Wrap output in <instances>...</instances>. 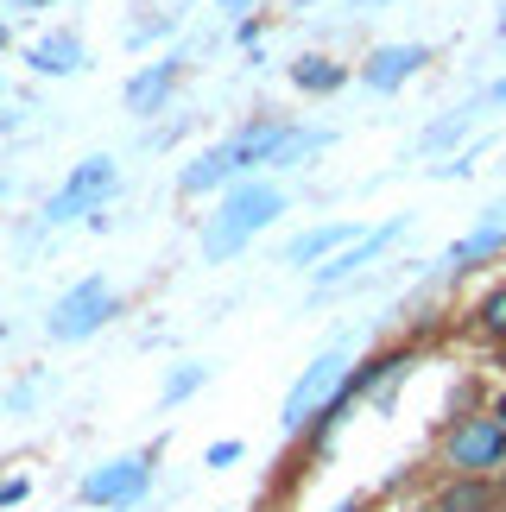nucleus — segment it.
Returning a JSON list of instances; mask_svg holds the SVG:
<instances>
[{"instance_id":"1","label":"nucleus","mask_w":506,"mask_h":512,"mask_svg":"<svg viewBox=\"0 0 506 512\" xmlns=\"http://www.w3.org/2000/svg\"><path fill=\"white\" fill-rule=\"evenodd\" d=\"M285 184H272V177H241V184H228L222 190V203L216 215H203V260L209 266H222V260H235V253L253 247V234H266L272 222L285 215Z\"/></svg>"},{"instance_id":"2","label":"nucleus","mask_w":506,"mask_h":512,"mask_svg":"<svg viewBox=\"0 0 506 512\" xmlns=\"http://www.w3.org/2000/svg\"><path fill=\"white\" fill-rule=\"evenodd\" d=\"M127 310V298H121V285H108L102 272H89V279H76L64 298H51V310H45V342H57V348H76V342H89V336H102V329L114 323Z\"/></svg>"},{"instance_id":"3","label":"nucleus","mask_w":506,"mask_h":512,"mask_svg":"<svg viewBox=\"0 0 506 512\" xmlns=\"http://www.w3.org/2000/svg\"><path fill=\"white\" fill-rule=\"evenodd\" d=\"M121 190V165L108 159V152H95V159H76L70 177L45 196V209H38V228H64V222H95V215L108 209V196Z\"/></svg>"},{"instance_id":"4","label":"nucleus","mask_w":506,"mask_h":512,"mask_svg":"<svg viewBox=\"0 0 506 512\" xmlns=\"http://www.w3.org/2000/svg\"><path fill=\"white\" fill-rule=\"evenodd\" d=\"M152 481H159V443L127 449V456L89 468V475L76 481V500L95 506V512H140V500L152 494Z\"/></svg>"},{"instance_id":"5","label":"nucleus","mask_w":506,"mask_h":512,"mask_svg":"<svg viewBox=\"0 0 506 512\" xmlns=\"http://www.w3.org/2000/svg\"><path fill=\"white\" fill-rule=\"evenodd\" d=\"M348 342H336V348H323L317 361H310L298 380H291V392H285V405H279V430L285 437H310V424L323 418V405L342 392V380H348Z\"/></svg>"},{"instance_id":"6","label":"nucleus","mask_w":506,"mask_h":512,"mask_svg":"<svg viewBox=\"0 0 506 512\" xmlns=\"http://www.w3.org/2000/svg\"><path fill=\"white\" fill-rule=\"evenodd\" d=\"M437 456L450 475H500L506 468V424L494 418V411H469V418H450L437 437Z\"/></svg>"},{"instance_id":"7","label":"nucleus","mask_w":506,"mask_h":512,"mask_svg":"<svg viewBox=\"0 0 506 512\" xmlns=\"http://www.w3.org/2000/svg\"><path fill=\"white\" fill-rule=\"evenodd\" d=\"M424 64H431V45H418V38H393V45H374V51L361 57L355 83L374 89V95H399Z\"/></svg>"},{"instance_id":"8","label":"nucleus","mask_w":506,"mask_h":512,"mask_svg":"<svg viewBox=\"0 0 506 512\" xmlns=\"http://www.w3.org/2000/svg\"><path fill=\"white\" fill-rule=\"evenodd\" d=\"M184 70H190L184 51H165V57H152L146 70H133L127 89H121V102H127L133 121H152V114H165V102H171V95H178V83H184Z\"/></svg>"},{"instance_id":"9","label":"nucleus","mask_w":506,"mask_h":512,"mask_svg":"<svg viewBox=\"0 0 506 512\" xmlns=\"http://www.w3.org/2000/svg\"><path fill=\"white\" fill-rule=\"evenodd\" d=\"M399 234H405V215H393V222H380V228H367L355 247H342L336 260H323V266H317V298H323V291H336V285H348V279H361V272L374 266L380 253L399 241Z\"/></svg>"},{"instance_id":"10","label":"nucleus","mask_w":506,"mask_h":512,"mask_svg":"<svg viewBox=\"0 0 506 512\" xmlns=\"http://www.w3.org/2000/svg\"><path fill=\"white\" fill-rule=\"evenodd\" d=\"M26 70L32 76H83L89 70V45L76 26H51L45 38H32L26 45Z\"/></svg>"},{"instance_id":"11","label":"nucleus","mask_w":506,"mask_h":512,"mask_svg":"<svg viewBox=\"0 0 506 512\" xmlns=\"http://www.w3.org/2000/svg\"><path fill=\"white\" fill-rule=\"evenodd\" d=\"M500 247H506V209H488V215H481V228H469L450 253H443V279H462V272H475L481 260H494Z\"/></svg>"},{"instance_id":"12","label":"nucleus","mask_w":506,"mask_h":512,"mask_svg":"<svg viewBox=\"0 0 506 512\" xmlns=\"http://www.w3.org/2000/svg\"><path fill=\"white\" fill-rule=\"evenodd\" d=\"M367 228L355 222H323V228H304L298 241H285V266H317V260H336L342 247H355Z\"/></svg>"},{"instance_id":"13","label":"nucleus","mask_w":506,"mask_h":512,"mask_svg":"<svg viewBox=\"0 0 506 512\" xmlns=\"http://www.w3.org/2000/svg\"><path fill=\"white\" fill-rule=\"evenodd\" d=\"M431 512H506L494 475H450L431 494Z\"/></svg>"},{"instance_id":"14","label":"nucleus","mask_w":506,"mask_h":512,"mask_svg":"<svg viewBox=\"0 0 506 512\" xmlns=\"http://www.w3.org/2000/svg\"><path fill=\"white\" fill-rule=\"evenodd\" d=\"M228 184H241V177H235V159H228V146H222V140H216V146H203L197 159L178 171V190H184V196H209V190H228Z\"/></svg>"},{"instance_id":"15","label":"nucleus","mask_w":506,"mask_h":512,"mask_svg":"<svg viewBox=\"0 0 506 512\" xmlns=\"http://www.w3.org/2000/svg\"><path fill=\"white\" fill-rule=\"evenodd\" d=\"M285 76H291V89H298V95H342L355 70L336 64V57H323V51H304V57H291Z\"/></svg>"},{"instance_id":"16","label":"nucleus","mask_w":506,"mask_h":512,"mask_svg":"<svg viewBox=\"0 0 506 512\" xmlns=\"http://www.w3.org/2000/svg\"><path fill=\"white\" fill-rule=\"evenodd\" d=\"M481 108H488V102H462V108H450V114H443V121H431V127L418 133V152H424V159H437V152H450V146L462 140V133L475 127V114H481Z\"/></svg>"},{"instance_id":"17","label":"nucleus","mask_w":506,"mask_h":512,"mask_svg":"<svg viewBox=\"0 0 506 512\" xmlns=\"http://www.w3.org/2000/svg\"><path fill=\"white\" fill-rule=\"evenodd\" d=\"M469 323H475V336H488L494 348H506V279H494V285L475 298Z\"/></svg>"},{"instance_id":"18","label":"nucleus","mask_w":506,"mask_h":512,"mask_svg":"<svg viewBox=\"0 0 506 512\" xmlns=\"http://www.w3.org/2000/svg\"><path fill=\"white\" fill-rule=\"evenodd\" d=\"M203 386H209V367L203 361H178L165 373V386H159V411H178L184 399H197Z\"/></svg>"},{"instance_id":"19","label":"nucleus","mask_w":506,"mask_h":512,"mask_svg":"<svg viewBox=\"0 0 506 512\" xmlns=\"http://www.w3.org/2000/svg\"><path fill=\"white\" fill-rule=\"evenodd\" d=\"M171 32H178V19H171V13H152V19H133V26H127V45L140 51V45H152V38H171Z\"/></svg>"},{"instance_id":"20","label":"nucleus","mask_w":506,"mask_h":512,"mask_svg":"<svg viewBox=\"0 0 506 512\" xmlns=\"http://www.w3.org/2000/svg\"><path fill=\"white\" fill-rule=\"evenodd\" d=\"M241 456H247V443H241V437H222V443L203 449V468H235Z\"/></svg>"},{"instance_id":"21","label":"nucleus","mask_w":506,"mask_h":512,"mask_svg":"<svg viewBox=\"0 0 506 512\" xmlns=\"http://www.w3.org/2000/svg\"><path fill=\"white\" fill-rule=\"evenodd\" d=\"M32 500V481L26 475H7V481H0V512H13V506H26Z\"/></svg>"},{"instance_id":"22","label":"nucleus","mask_w":506,"mask_h":512,"mask_svg":"<svg viewBox=\"0 0 506 512\" xmlns=\"http://www.w3.org/2000/svg\"><path fill=\"white\" fill-rule=\"evenodd\" d=\"M431 171H437V177H469V171H475V146H469V152H450V159L431 165Z\"/></svg>"},{"instance_id":"23","label":"nucleus","mask_w":506,"mask_h":512,"mask_svg":"<svg viewBox=\"0 0 506 512\" xmlns=\"http://www.w3.org/2000/svg\"><path fill=\"white\" fill-rule=\"evenodd\" d=\"M260 32H266V19H260V13H247V19H241V26H235V38H241V45H247V51H253V45H260Z\"/></svg>"},{"instance_id":"24","label":"nucleus","mask_w":506,"mask_h":512,"mask_svg":"<svg viewBox=\"0 0 506 512\" xmlns=\"http://www.w3.org/2000/svg\"><path fill=\"white\" fill-rule=\"evenodd\" d=\"M481 102H488V108H506V76H500V83H488V89H481Z\"/></svg>"},{"instance_id":"25","label":"nucleus","mask_w":506,"mask_h":512,"mask_svg":"<svg viewBox=\"0 0 506 512\" xmlns=\"http://www.w3.org/2000/svg\"><path fill=\"white\" fill-rule=\"evenodd\" d=\"M329 512H374V500H367V494H348L342 506H329Z\"/></svg>"},{"instance_id":"26","label":"nucleus","mask_w":506,"mask_h":512,"mask_svg":"<svg viewBox=\"0 0 506 512\" xmlns=\"http://www.w3.org/2000/svg\"><path fill=\"white\" fill-rule=\"evenodd\" d=\"M247 7H260V0H222V13H241V19H247Z\"/></svg>"},{"instance_id":"27","label":"nucleus","mask_w":506,"mask_h":512,"mask_svg":"<svg viewBox=\"0 0 506 512\" xmlns=\"http://www.w3.org/2000/svg\"><path fill=\"white\" fill-rule=\"evenodd\" d=\"M0 133H19V114H7V108H0Z\"/></svg>"},{"instance_id":"28","label":"nucleus","mask_w":506,"mask_h":512,"mask_svg":"<svg viewBox=\"0 0 506 512\" xmlns=\"http://www.w3.org/2000/svg\"><path fill=\"white\" fill-rule=\"evenodd\" d=\"M0 7H19V13H26V7H51V0H0Z\"/></svg>"},{"instance_id":"29","label":"nucleus","mask_w":506,"mask_h":512,"mask_svg":"<svg viewBox=\"0 0 506 512\" xmlns=\"http://www.w3.org/2000/svg\"><path fill=\"white\" fill-rule=\"evenodd\" d=\"M348 7H361V13H374V7H393V0H348Z\"/></svg>"},{"instance_id":"30","label":"nucleus","mask_w":506,"mask_h":512,"mask_svg":"<svg viewBox=\"0 0 506 512\" xmlns=\"http://www.w3.org/2000/svg\"><path fill=\"white\" fill-rule=\"evenodd\" d=\"M494 38H500V45H506V7H500V19H494Z\"/></svg>"},{"instance_id":"31","label":"nucleus","mask_w":506,"mask_h":512,"mask_svg":"<svg viewBox=\"0 0 506 512\" xmlns=\"http://www.w3.org/2000/svg\"><path fill=\"white\" fill-rule=\"evenodd\" d=\"M494 418H500V424H506V392H500V399H494Z\"/></svg>"},{"instance_id":"32","label":"nucleus","mask_w":506,"mask_h":512,"mask_svg":"<svg viewBox=\"0 0 506 512\" xmlns=\"http://www.w3.org/2000/svg\"><path fill=\"white\" fill-rule=\"evenodd\" d=\"M13 45V32H7V19H0V51H7Z\"/></svg>"},{"instance_id":"33","label":"nucleus","mask_w":506,"mask_h":512,"mask_svg":"<svg viewBox=\"0 0 506 512\" xmlns=\"http://www.w3.org/2000/svg\"><path fill=\"white\" fill-rule=\"evenodd\" d=\"M494 487H500V506H506V468H500V475H494Z\"/></svg>"},{"instance_id":"34","label":"nucleus","mask_w":506,"mask_h":512,"mask_svg":"<svg viewBox=\"0 0 506 512\" xmlns=\"http://www.w3.org/2000/svg\"><path fill=\"white\" fill-rule=\"evenodd\" d=\"M0 102H7V76H0Z\"/></svg>"},{"instance_id":"35","label":"nucleus","mask_w":506,"mask_h":512,"mask_svg":"<svg viewBox=\"0 0 506 512\" xmlns=\"http://www.w3.org/2000/svg\"><path fill=\"white\" fill-rule=\"evenodd\" d=\"M0 196H7V177H0Z\"/></svg>"},{"instance_id":"36","label":"nucleus","mask_w":506,"mask_h":512,"mask_svg":"<svg viewBox=\"0 0 506 512\" xmlns=\"http://www.w3.org/2000/svg\"><path fill=\"white\" fill-rule=\"evenodd\" d=\"M0 342H7V323H0Z\"/></svg>"},{"instance_id":"37","label":"nucleus","mask_w":506,"mask_h":512,"mask_svg":"<svg viewBox=\"0 0 506 512\" xmlns=\"http://www.w3.org/2000/svg\"><path fill=\"white\" fill-rule=\"evenodd\" d=\"M500 367H506V348H500Z\"/></svg>"}]
</instances>
